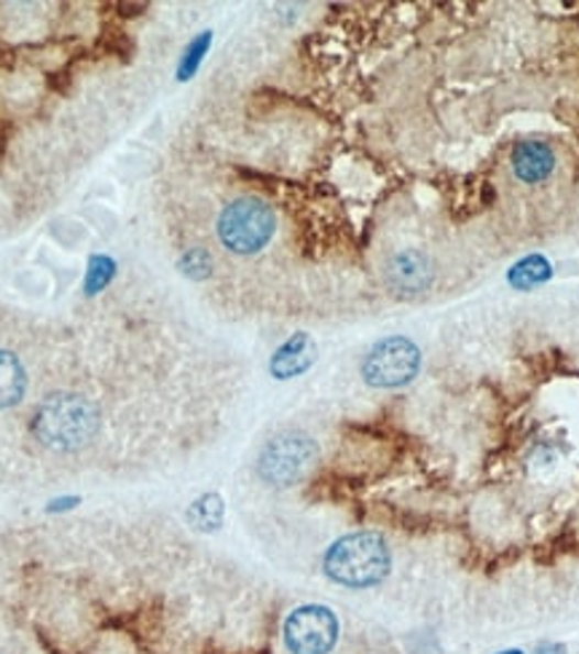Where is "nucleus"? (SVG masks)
Here are the masks:
<instances>
[{"label": "nucleus", "mask_w": 579, "mask_h": 654, "mask_svg": "<svg viewBox=\"0 0 579 654\" xmlns=\"http://www.w3.org/2000/svg\"><path fill=\"white\" fill-rule=\"evenodd\" d=\"M550 274H553V269L545 258L528 255L510 269V285L517 290H532V287L542 285V282L550 280Z\"/></svg>", "instance_id": "10"}, {"label": "nucleus", "mask_w": 579, "mask_h": 654, "mask_svg": "<svg viewBox=\"0 0 579 654\" xmlns=\"http://www.w3.org/2000/svg\"><path fill=\"white\" fill-rule=\"evenodd\" d=\"M116 263L108 255H95L89 261V271H86V295L100 293L102 287H108V282L113 280Z\"/></svg>", "instance_id": "12"}, {"label": "nucleus", "mask_w": 579, "mask_h": 654, "mask_svg": "<svg viewBox=\"0 0 579 654\" xmlns=\"http://www.w3.org/2000/svg\"><path fill=\"white\" fill-rule=\"evenodd\" d=\"M183 266H186V274L194 276V280H205L209 274V266H212V261H209L205 250H190L188 255L183 258Z\"/></svg>", "instance_id": "14"}, {"label": "nucleus", "mask_w": 579, "mask_h": 654, "mask_svg": "<svg viewBox=\"0 0 579 654\" xmlns=\"http://www.w3.org/2000/svg\"><path fill=\"white\" fill-rule=\"evenodd\" d=\"M78 502H81V499H78V497H65V499H57V502H52V504H48L46 510H48V512H63V510H73V508H76Z\"/></svg>", "instance_id": "15"}, {"label": "nucleus", "mask_w": 579, "mask_h": 654, "mask_svg": "<svg viewBox=\"0 0 579 654\" xmlns=\"http://www.w3.org/2000/svg\"><path fill=\"white\" fill-rule=\"evenodd\" d=\"M319 448L306 432H280L263 446L258 456V478L271 489H290L301 483L317 465Z\"/></svg>", "instance_id": "2"}, {"label": "nucleus", "mask_w": 579, "mask_h": 654, "mask_svg": "<svg viewBox=\"0 0 579 654\" xmlns=\"http://www.w3.org/2000/svg\"><path fill=\"white\" fill-rule=\"evenodd\" d=\"M323 571L343 588H375L392 571L390 545L375 532L347 534L328 547L323 558Z\"/></svg>", "instance_id": "1"}, {"label": "nucleus", "mask_w": 579, "mask_h": 654, "mask_svg": "<svg viewBox=\"0 0 579 654\" xmlns=\"http://www.w3.org/2000/svg\"><path fill=\"white\" fill-rule=\"evenodd\" d=\"M188 521L201 532H215L223 523V499L218 493H205L188 510Z\"/></svg>", "instance_id": "11"}, {"label": "nucleus", "mask_w": 579, "mask_h": 654, "mask_svg": "<svg viewBox=\"0 0 579 654\" xmlns=\"http://www.w3.org/2000/svg\"><path fill=\"white\" fill-rule=\"evenodd\" d=\"M314 360H317V344L312 341L309 333H295L271 357V375L282 381L295 379V375L306 373Z\"/></svg>", "instance_id": "8"}, {"label": "nucleus", "mask_w": 579, "mask_h": 654, "mask_svg": "<svg viewBox=\"0 0 579 654\" xmlns=\"http://www.w3.org/2000/svg\"><path fill=\"white\" fill-rule=\"evenodd\" d=\"M435 282V269L424 252L418 250H403L390 258L386 263V285L392 293L403 295V298H414V295L427 293Z\"/></svg>", "instance_id": "6"}, {"label": "nucleus", "mask_w": 579, "mask_h": 654, "mask_svg": "<svg viewBox=\"0 0 579 654\" xmlns=\"http://www.w3.org/2000/svg\"><path fill=\"white\" fill-rule=\"evenodd\" d=\"M341 639V622L323 603H304L287 614L282 644L287 654H330Z\"/></svg>", "instance_id": "4"}, {"label": "nucleus", "mask_w": 579, "mask_h": 654, "mask_svg": "<svg viewBox=\"0 0 579 654\" xmlns=\"http://www.w3.org/2000/svg\"><path fill=\"white\" fill-rule=\"evenodd\" d=\"M30 389V375L22 360L9 349H0V413L24 403Z\"/></svg>", "instance_id": "9"}, {"label": "nucleus", "mask_w": 579, "mask_h": 654, "mask_svg": "<svg viewBox=\"0 0 579 654\" xmlns=\"http://www.w3.org/2000/svg\"><path fill=\"white\" fill-rule=\"evenodd\" d=\"M209 43H212V35L201 33L199 39H196L186 48V57H183V62H181V81H186V78L194 76L196 67H199L201 59H205V52L209 48Z\"/></svg>", "instance_id": "13"}, {"label": "nucleus", "mask_w": 579, "mask_h": 654, "mask_svg": "<svg viewBox=\"0 0 579 654\" xmlns=\"http://www.w3.org/2000/svg\"><path fill=\"white\" fill-rule=\"evenodd\" d=\"M274 231V209L266 201L255 199V196H242V199L231 201L218 218L220 242L231 252H237V255L261 252L271 242Z\"/></svg>", "instance_id": "3"}, {"label": "nucleus", "mask_w": 579, "mask_h": 654, "mask_svg": "<svg viewBox=\"0 0 579 654\" xmlns=\"http://www.w3.org/2000/svg\"><path fill=\"white\" fill-rule=\"evenodd\" d=\"M513 172L517 181L537 185L553 175L556 170V153L542 140H523L513 148Z\"/></svg>", "instance_id": "7"}, {"label": "nucleus", "mask_w": 579, "mask_h": 654, "mask_svg": "<svg viewBox=\"0 0 579 654\" xmlns=\"http://www.w3.org/2000/svg\"><path fill=\"white\" fill-rule=\"evenodd\" d=\"M422 368V351L411 338L390 336L379 341L362 360V379L375 389H397L414 381Z\"/></svg>", "instance_id": "5"}]
</instances>
